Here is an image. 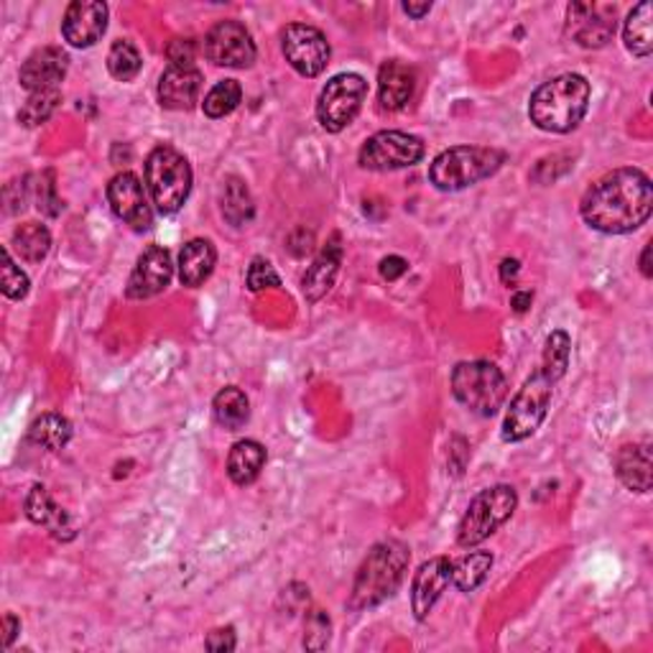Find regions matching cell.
<instances>
[{
    "label": "cell",
    "mask_w": 653,
    "mask_h": 653,
    "mask_svg": "<svg viewBox=\"0 0 653 653\" xmlns=\"http://www.w3.org/2000/svg\"><path fill=\"white\" fill-rule=\"evenodd\" d=\"M653 209V187L646 172L615 169L584 191L582 220L605 236H625L646 225Z\"/></svg>",
    "instance_id": "cell-1"
},
{
    "label": "cell",
    "mask_w": 653,
    "mask_h": 653,
    "mask_svg": "<svg viewBox=\"0 0 653 653\" xmlns=\"http://www.w3.org/2000/svg\"><path fill=\"white\" fill-rule=\"evenodd\" d=\"M590 82L582 74H559L533 90L529 118L547 133H572L590 107Z\"/></svg>",
    "instance_id": "cell-2"
},
{
    "label": "cell",
    "mask_w": 653,
    "mask_h": 653,
    "mask_svg": "<svg viewBox=\"0 0 653 653\" xmlns=\"http://www.w3.org/2000/svg\"><path fill=\"white\" fill-rule=\"evenodd\" d=\"M408 562H412V551L406 543L396 539L375 543L357 569L350 608L367 610L393 598L408 572Z\"/></svg>",
    "instance_id": "cell-3"
},
{
    "label": "cell",
    "mask_w": 653,
    "mask_h": 653,
    "mask_svg": "<svg viewBox=\"0 0 653 653\" xmlns=\"http://www.w3.org/2000/svg\"><path fill=\"white\" fill-rule=\"evenodd\" d=\"M506 164V154L488 146H455L442 151L429 166V182L439 191H459L488 179Z\"/></svg>",
    "instance_id": "cell-4"
},
{
    "label": "cell",
    "mask_w": 653,
    "mask_h": 653,
    "mask_svg": "<svg viewBox=\"0 0 653 653\" xmlns=\"http://www.w3.org/2000/svg\"><path fill=\"white\" fill-rule=\"evenodd\" d=\"M452 393L477 416H496L508 398L504 371L488 360H467L452 371Z\"/></svg>",
    "instance_id": "cell-5"
},
{
    "label": "cell",
    "mask_w": 653,
    "mask_h": 653,
    "mask_svg": "<svg viewBox=\"0 0 653 653\" xmlns=\"http://www.w3.org/2000/svg\"><path fill=\"white\" fill-rule=\"evenodd\" d=\"M146 189L158 213H179L191 191V166L187 158L172 146H156L146 158Z\"/></svg>",
    "instance_id": "cell-6"
},
{
    "label": "cell",
    "mask_w": 653,
    "mask_h": 653,
    "mask_svg": "<svg viewBox=\"0 0 653 653\" xmlns=\"http://www.w3.org/2000/svg\"><path fill=\"white\" fill-rule=\"evenodd\" d=\"M518 508V493L510 485H493L477 493L467 506L463 521L457 526V543L473 549L488 536L496 533L500 526L510 521Z\"/></svg>",
    "instance_id": "cell-7"
},
{
    "label": "cell",
    "mask_w": 653,
    "mask_h": 653,
    "mask_svg": "<svg viewBox=\"0 0 653 653\" xmlns=\"http://www.w3.org/2000/svg\"><path fill=\"white\" fill-rule=\"evenodd\" d=\"M554 386L557 381L549 379L541 367L531 379H526L521 391L510 398L508 414L504 418V432H500L504 442H524L536 434V429H539L549 414Z\"/></svg>",
    "instance_id": "cell-8"
},
{
    "label": "cell",
    "mask_w": 653,
    "mask_h": 653,
    "mask_svg": "<svg viewBox=\"0 0 653 653\" xmlns=\"http://www.w3.org/2000/svg\"><path fill=\"white\" fill-rule=\"evenodd\" d=\"M367 97V82L355 72H342L326 82L320 103H317V121L326 133L345 131L357 118L360 107Z\"/></svg>",
    "instance_id": "cell-9"
},
{
    "label": "cell",
    "mask_w": 653,
    "mask_h": 653,
    "mask_svg": "<svg viewBox=\"0 0 653 653\" xmlns=\"http://www.w3.org/2000/svg\"><path fill=\"white\" fill-rule=\"evenodd\" d=\"M426 154L424 141L404 131H381L360 148L357 164L367 172H398L416 166Z\"/></svg>",
    "instance_id": "cell-10"
},
{
    "label": "cell",
    "mask_w": 653,
    "mask_h": 653,
    "mask_svg": "<svg viewBox=\"0 0 653 653\" xmlns=\"http://www.w3.org/2000/svg\"><path fill=\"white\" fill-rule=\"evenodd\" d=\"M281 52L301 77H320L330 64V41L309 23H291L281 33Z\"/></svg>",
    "instance_id": "cell-11"
},
{
    "label": "cell",
    "mask_w": 653,
    "mask_h": 653,
    "mask_svg": "<svg viewBox=\"0 0 653 653\" xmlns=\"http://www.w3.org/2000/svg\"><path fill=\"white\" fill-rule=\"evenodd\" d=\"M205 56L215 66L248 70L256 62L258 49L250 31L240 21H220L207 31Z\"/></svg>",
    "instance_id": "cell-12"
},
{
    "label": "cell",
    "mask_w": 653,
    "mask_h": 653,
    "mask_svg": "<svg viewBox=\"0 0 653 653\" xmlns=\"http://www.w3.org/2000/svg\"><path fill=\"white\" fill-rule=\"evenodd\" d=\"M615 6L572 3L567 8V37L582 49H602L615 37Z\"/></svg>",
    "instance_id": "cell-13"
},
{
    "label": "cell",
    "mask_w": 653,
    "mask_h": 653,
    "mask_svg": "<svg viewBox=\"0 0 653 653\" xmlns=\"http://www.w3.org/2000/svg\"><path fill=\"white\" fill-rule=\"evenodd\" d=\"M107 203H111L115 217L125 225H131L133 230L144 232L154 225V213H151V205L146 199V187L141 184L136 174H115L111 184H107Z\"/></svg>",
    "instance_id": "cell-14"
},
{
    "label": "cell",
    "mask_w": 653,
    "mask_h": 653,
    "mask_svg": "<svg viewBox=\"0 0 653 653\" xmlns=\"http://www.w3.org/2000/svg\"><path fill=\"white\" fill-rule=\"evenodd\" d=\"M107 11L100 0H74L62 19V37L74 49L95 46L107 31Z\"/></svg>",
    "instance_id": "cell-15"
},
{
    "label": "cell",
    "mask_w": 653,
    "mask_h": 653,
    "mask_svg": "<svg viewBox=\"0 0 653 653\" xmlns=\"http://www.w3.org/2000/svg\"><path fill=\"white\" fill-rule=\"evenodd\" d=\"M174 279L172 253L164 246H148L138 256V263L133 268L125 297L128 299H151L169 287Z\"/></svg>",
    "instance_id": "cell-16"
},
{
    "label": "cell",
    "mask_w": 653,
    "mask_h": 653,
    "mask_svg": "<svg viewBox=\"0 0 653 653\" xmlns=\"http://www.w3.org/2000/svg\"><path fill=\"white\" fill-rule=\"evenodd\" d=\"M452 584V559L449 557H434L429 562L418 567L412 582V610L416 621H426L432 615L442 594Z\"/></svg>",
    "instance_id": "cell-17"
},
{
    "label": "cell",
    "mask_w": 653,
    "mask_h": 653,
    "mask_svg": "<svg viewBox=\"0 0 653 653\" xmlns=\"http://www.w3.org/2000/svg\"><path fill=\"white\" fill-rule=\"evenodd\" d=\"M70 70V54L60 46H44L37 49L27 62H23L19 80L27 92L41 90H62L60 85Z\"/></svg>",
    "instance_id": "cell-18"
},
{
    "label": "cell",
    "mask_w": 653,
    "mask_h": 653,
    "mask_svg": "<svg viewBox=\"0 0 653 653\" xmlns=\"http://www.w3.org/2000/svg\"><path fill=\"white\" fill-rule=\"evenodd\" d=\"M203 92V72L197 66H166L158 80V103L166 111H191Z\"/></svg>",
    "instance_id": "cell-19"
},
{
    "label": "cell",
    "mask_w": 653,
    "mask_h": 653,
    "mask_svg": "<svg viewBox=\"0 0 653 653\" xmlns=\"http://www.w3.org/2000/svg\"><path fill=\"white\" fill-rule=\"evenodd\" d=\"M416 90V72L412 66L391 60L379 70V103L383 111H404L412 103Z\"/></svg>",
    "instance_id": "cell-20"
},
{
    "label": "cell",
    "mask_w": 653,
    "mask_h": 653,
    "mask_svg": "<svg viewBox=\"0 0 653 653\" xmlns=\"http://www.w3.org/2000/svg\"><path fill=\"white\" fill-rule=\"evenodd\" d=\"M340 263H342V246H340V236H334L322 248V253L314 258V263L307 268L304 279H301V291H304L307 301H320L326 291L334 287V279H338L340 273Z\"/></svg>",
    "instance_id": "cell-21"
},
{
    "label": "cell",
    "mask_w": 653,
    "mask_h": 653,
    "mask_svg": "<svg viewBox=\"0 0 653 653\" xmlns=\"http://www.w3.org/2000/svg\"><path fill=\"white\" fill-rule=\"evenodd\" d=\"M615 475L628 490L649 493L651 490V442H633L623 445L615 455Z\"/></svg>",
    "instance_id": "cell-22"
},
{
    "label": "cell",
    "mask_w": 653,
    "mask_h": 653,
    "mask_svg": "<svg viewBox=\"0 0 653 653\" xmlns=\"http://www.w3.org/2000/svg\"><path fill=\"white\" fill-rule=\"evenodd\" d=\"M27 516L31 518L37 526H44L54 539L70 541L74 536V526L70 521V516L54 504V498L49 496V490L44 485H33L27 496Z\"/></svg>",
    "instance_id": "cell-23"
},
{
    "label": "cell",
    "mask_w": 653,
    "mask_h": 653,
    "mask_svg": "<svg viewBox=\"0 0 653 653\" xmlns=\"http://www.w3.org/2000/svg\"><path fill=\"white\" fill-rule=\"evenodd\" d=\"M217 266V250L209 240L195 238L179 253V281L182 287L197 289L213 276Z\"/></svg>",
    "instance_id": "cell-24"
},
{
    "label": "cell",
    "mask_w": 653,
    "mask_h": 653,
    "mask_svg": "<svg viewBox=\"0 0 653 653\" xmlns=\"http://www.w3.org/2000/svg\"><path fill=\"white\" fill-rule=\"evenodd\" d=\"M266 465V447L256 439H240L232 445L228 455V475L230 480L246 488V485L256 483L261 477V470Z\"/></svg>",
    "instance_id": "cell-25"
},
{
    "label": "cell",
    "mask_w": 653,
    "mask_h": 653,
    "mask_svg": "<svg viewBox=\"0 0 653 653\" xmlns=\"http://www.w3.org/2000/svg\"><path fill=\"white\" fill-rule=\"evenodd\" d=\"M220 209L222 217L232 228H242L256 217V203L250 197V189L240 177H228L222 182V195H220Z\"/></svg>",
    "instance_id": "cell-26"
},
{
    "label": "cell",
    "mask_w": 653,
    "mask_h": 653,
    "mask_svg": "<svg viewBox=\"0 0 653 653\" xmlns=\"http://www.w3.org/2000/svg\"><path fill=\"white\" fill-rule=\"evenodd\" d=\"M493 569V554L490 551H467L465 557L452 559V584L459 592H475L480 584L488 580Z\"/></svg>",
    "instance_id": "cell-27"
},
{
    "label": "cell",
    "mask_w": 653,
    "mask_h": 653,
    "mask_svg": "<svg viewBox=\"0 0 653 653\" xmlns=\"http://www.w3.org/2000/svg\"><path fill=\"white\" fill-rule=\"evenodd\" d=\"M213 414L225 432H238L250 418V401L238 386H228L215 396Z\"/></svg>",
    "instance_id": "cell-28"
},
{
    "label": "cell",
    "mask_w": 653,
    "mask_h": 653,
    "mask_svg": "<svg viewBox=\"0 0 653 653\" xmlns=\"http://www.w3.org/2000/svg\"><path fill=\"white\" fill-rule=\"evenodd\" d=\"M651 15L653 6L651 3H639L628 13L625 27H623V41L625 49L639 60H646L653 52V33H651Z\"/></svg>",
    "instance_id": "cell-29"
},
{
    "label": "cell",
    "mask_w": 653,
    "mask_h": 653,
    "mask_svg": "<svg viewBox=\"0 0 653 653\" xmlns=\"http://www.w3.org/2000/svg\"><path fill=\"white\" fill-rule=\"evenodd\" d=\"M13 248L27 263H41L52 250V232L41 222H23L13 230Z\"/></svg>",
    "instance_id": "cell-30"
},
{
    "label": "cell",
    "mask_w": 653,
    "mask_h": 653,
    "mask_svg": "<svg viewBox=\"0 0 653 653\" xmlns=\"http://www.w3.org/2000/svg\"><path fill=\"white\" fill-rule=\"evenodd\" d=\"M29 439H31V445L49 449V452L64 449L72 439L70 418H64L62 414H41L37 422L31 424Z\"/></svg>",
    "instance_id": "cell-31"
},
{
    "label": "cell",
    "mask_w": 653,
    "mask_h": 653,
    "mask_svg": "<svg viewBox=\"0 0 653 653\" xmlns=\"http://www.w3.org/2000/svg\"><path fill=\"white\" fill-rule=\"evenodd\" d=\"M144 70V60H141L138 49L128 39H118L107 52V72L113 74L118 82H133Z\"/></svg>",
    "instance_id": "cell-32"
},
{
    "label": "cell",
    "mask_w": 653,
    "mask_h": 653,
    "mask_svg": "<svg viewBox=\"0 0 653 653\" xmlns=\"http://www.w3.org/2000/svg\"><path fill=\"white\" fill-rule=\"evenodd\" d=\"M62 103V90H41V92H29L27 103L21 105L19 121L27 125V128H37V125L46 123L56 113V107Z\"/></svg>",
    "instance_id": "cell-33"
},
{
    "label": "cell",
    "mask_w": 653,
    "mask_h": 653,
    "mask_svg": "<svg viewBox=\"0 0 653 653\" xmlns=\"http://www.w3.org/2000/svg\"><path fill=\"white\" fill-rule=\"evenodd\" d=\"M242 100V87L238 80H222L217 82V85L207 92L205 95V103H203V111L207 118H225V115H230L236 107L240 105Z\"/></svg>",
    "instance_id": "cell-34"
},
{
    "label": "cell",
    "mask_w": 653,
    "mask_h": 653,
    "mask_svg": "<svg viewBox=\"0 0 653 653\" xmlns=\"http://www.w3.org/2000/svg\"><path fill=\"white\" fill-rule=\"evenodd\" d=\"M569 355H572V340H569V334L562 330L551 332L547 338V345H543L541 371L559 383L569 367Z\"/></svg>",
    "instance_id": "cell-35"
},
{
    "label": "cell",
    "mask_w": 653,
    "mask_h": 653,
    "mask_svg": "<svg viewBox=\"0 0 653 653\" xmlns=\"http://www.w3.org/2000/svg\"><path fill=\"white\" fill-rule=\"evenodd\" d=\"M0 283H3V294L8 299H13V301L27 297L29 289H31L29 276L13 263V258H11V253H8V248L3 250V279H0Z\"/></svg>",
    "instance_id": "cell-36"
},
{
    "label": "cell",
    "mask_w": 653,
    "mask_h": 653,
    "mask_svg": "<svg viewBox=\"0 0 653 653\" xmlns=\"http://www.w3.org/2000/svg\"><path fill=\"white\" fill-rule=\"evenodd\" d=\"M330 615L324 610H312L307 618V633H304V649L322 651L330 643Z\"/></svg>",
    "instance_id": "cell-37"
},
{
    "label": "cell",
    "mask_w": 653,
    "mask_h": 653,
    "mask_svg": "<svg viewBox=\"0 0 653 653\" xmlns=\"http://www.w3.org/2000/svg\"><path fill=\"white\" fill-rule=\"evenodd\" d=\"M246 283L250 291H263V289H279L281 279L276 273V268L266 261V258H253V263L248 268Z\"/></svg>",
    "instance_id": "cell-38"
},
{
    "label": "cell",
    "mask_w": 653,
    "mask_h": 653,
    "mask_svg": "<svg viewBox=\"0 0 653 653\" xmlns=\"http://www.w3.org/2000/svg\"><path fill=\"white\" fill-rule=\"evenodd\" d=\"M166 56H169L172 66H195V56H197L195 41L174 39L169 49H166Z\"/></svg>",
    "instance_id": "cell-39"
},
{
    "label": "cell",
    "mask_w": 653,
    "mask_h": 653,
    "mask_svg": "<svg viewBox=\"0 0 653 653\" xmlns=\"http://www.w3.org/2000/svg\"><path fill=\"white\" fill-rule=\"evenodd\" d=\"M238 641H236V628H217V631H213L207 635L205 641V649L213 651V653H230L236 651Z\"/></svg>",
    "instance_id": "cell-40"
},
{
    "label": "cell",
    "mask_w": 653,
    "mask_h": 653,
    "mask_svg": "<svg viewBox=\"0 0 653 653\" xmlns=\"http://www.w3.org/2000/svg\"><path fill=\"white\" fill-rule=\"evenodd\" d=\"M379 271L386 281H398L401 276L408 271V261H406V258H401V256H388V258H383V261H381Z\"/></svg>",
    "instance_id": "cell-41"
},
{
    "label": "cell",
    "mask_w": 653,
    "mask_h": 653,
    "mask_svg": "<svg viewBox=\"0 0 653 653\" xmlns=\"http://www.w3.org/2000/svg\"><path fill=\"white\" fill-rule=\"evenodd\" d=\"M3 631H6V635H3L6 649H11L13 641H15V635H19V631H21V621H19V618H15L13 613H8L3 618Z\"/></svg>",
    "instance_id": "cell-42"
},
{
    "label": "cell",
    "mask_w": 653,
    "mask_h": 653,
    "mask_svg": "<svg viewBox=\"0 0 653 653\" xmlns=\"http://www.w3.org/2000/svg\"><path fill=\"white\" fill-rule=\"evenodd\" d=\"M518 271H521V263H518L516 258H506V261L500 263V281H504V283H514Z\"/></svg>",
    "instance_id": "cell-43"
},
{
    "label": "cell",
    "mask_w": 653,
    "mask_h": 653,
    "mask_svg": "<svg viewBox=\"0 0 653 653\" xmlns=\"http://www.w3.org/2000/svg\"><path fill=\"white\" fill-rule=\"evenodd\" d=\"M401 8H404V13L414 21H422L424 15L432 13V3H426V0H424V3H404Z\"/></svg>",
    "instance_id": "cell-44"
},
{
    "label": "cell",
    "mask_w": 653,
    "mask_h": 653,
    "mask_svg": "<svg viewBox=\"0 0 653 653\" xmlns=\"http://www.w3.org/2000/svg\"><path fill=\"white\" fill-rule=\"evenodd\" d=\"M531 301H533V294H531V291H516L514 299H510V307H514L518 314H524L526 309L531 307Z\"/></svg>",
    "instance_id": "cell-45"
},
{
    "label": "cell",
    "mask_w": 653,
    "mask_h": 653,
    "mask_svg": "<svg viewBox=\"0 0 653 653\" xmlns=\"http://www.w3.org/2000/svg\"><path fill=\"white\" fill-rule=\"evenodd\" d=\"M641 273L646 276V279H651L653 276V268H651V242L646 248H643V256H641Z\"/></svg>",
    "instance_id": "cell-46"
}]
</instances>
